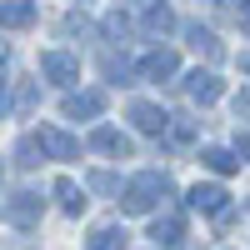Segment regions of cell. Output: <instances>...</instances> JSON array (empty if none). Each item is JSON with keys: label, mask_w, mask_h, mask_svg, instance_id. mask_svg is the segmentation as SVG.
<instances>
[{"label": "cell", "mask_w": 250, "mask_h": 250, "mask_svg": "<svg viewBox=\"0 0 250 250\" xmlns=\"http://www.w3.org/2000/svg\"><path fill=\"white\" fill-rule=\"evenodd\" d=\"M165 195H170V180H165L160 170H145V175H135L130 185H125V210L130 215H150Z\"/></svg>", "instance_id": "6da1fadb"}, {"label": "cell", "mask_w": 250, "mask_h": 250, "mask_svg": "<svg viewBox=\"0 0 250 250\" xmlns=\"http://www.w3.org/2000/svg\"><path fill=\"white\" fill-rule=\"evenodd\" d=\"M5 220L20 225V230L40 225V195H35V190H15V195L5 200Z\"/></svg>", "instance_id": "7a4b0ae2"}, {"label": "cell", "mask_w": 250, "mask_h": 250, "mask_svg": "<svg viewBox=\"0 0 250 250\" xmlns=\"http://www.w3.org/2000/svg\"><path fill=\"white\" fill-rule=\"evenodd\" d=\"M40 75L55 80V85H70V80H80V60L65 55V50H45L40 55Z\"/></svg>", "instance_id": "3957f363"}, {"label": "cell", "mask_w": 250, "mask_h": 250, "mask_svg": "<svg viewBox=\"0 0 250 250\" xmlns=\"http://www.w3.org/2000/svg\"><path fill=\"white\" fill-rule=\"evenodd\" d=\"M35 140H40V150H45L50 160H75L80 155V140H70L65 130H55V125H40Z\"/></svg>", "instance_id": "277c9868"}, {"label": "cell", "mask_w": 250, "mask_h": 250, "mask_svg": "<svg viewBox=\"0 0 250 250\" xmlns=\"http://www.w3.org/2000/svg\"><path fill=\"white\" fill-rule=\"evenodd\" d=\"M60 110H65L70 120H90V115H100V110H105V90H70Z\"/></svg>", "instance_id": "5b68a950"}, {"label": "cell", "mask_w": 250, "mask_h": 250, "mask_svg": "<svg viewBox=\"0 0 250 250\" xmlns=\"http://www.w3.org/2000/svg\"><path fill=\"white\" fill-rule=\"evenodd\" d=\"M130 120H135V130H145V135L170 130V115H165L160 105H150V100H135V105H130Z\"/></svg>", "instance_id": "8992f818"}, {"label": "cell", "mask_w": 250, "mask_h": 250, "mask_svg": "<svg viewBox=\"0 0 250 250\" xmlns=\"http://www.w3.org/2000/svg\"><path fill=\"white\" fill-rule=\"evenodd\" d=\"M185 90H190V100H200V105H210V100H220V80L210 75V70H190L185 75Z\"/></svg>", "instance_id": "52a82bcc"}, {"label": "cell", "mask_w": 250, "mask_h": 250, "mask_svg": "<svg viewBox=\"0 0 250 250\" xmlns=\"http://www.w3.org/2000/svg\"><path fill=\"white\" fill-rule=\"evenodd\" d=\"M175 70H180V60H175V50H150V55L140 60V75H145V80H170Z\"/></svg>", "instance_id": "ba28073f"}, {"label": "cell", "mask_w": 250, "mask_h": 250, "mask_svg": "<svg viewBox=\"0 0 250 250\" xmlns=\"http://www.w3.org/2000/svg\"><path fill=\"white\" fill-rule=\"evenodd\" d=\"M185 40H190V50H200L205 60H225V45L215 40V30H205V25H185Z\"/></svg>", "instance_id": "9c48e42d"}, {"label": "cell", "mask_w": 250, "mask_h": 250, "mask_svg": "<svg viewBox=\"0 0 250 250\" xmlns=\"http://www.w3.org/2000/svg\"><path fill=\"white\" fill-rule=\"evenodd\" d=\"M30 20H35V0H0V25L25 30Z\"/></svg>", "instance_id": "30bf717a"}, {"label": "cell", "mask_w": 250, "mask_h": 250, "mask_svg": "<svg viewBox=\"0 0 250 250\" xmlns=\"http://www.w3.org/2000/svg\"><path fill=\"white\" fill-rule=\"evenodd\" d=\"M190 210L220 215V210H225V190H220V185H195V190H190Z\"/></svg>", "instance_id": "8fae6325"}, {"label": "cell", "mask_w": 250, "mask_h": 250, "mask_svg": "<svg viewBox=\"0 0 250 250\" xmlns=\"http://www.w3.org/2000/svg\"><path fill=\"white\" fill-rule=\"evenodd\" d=\"M90 145H95V150H105V155H130V140H125L115 125H100V130L90 135Z\"/></svg>", "instance_id": "7c38bea8"}, {"label": "cell", "mask_w": 250, "mask_h": 250, "mask_svg": "<svg viewBox=\"0 0 250 250\" xmlns=\"http://www.w3.org/2000/svg\"><path fill=\"white\" fill-rule=\"evenodd\" d=\"M185 235V220L180 215H155V225H150V240L155 245H175Z\"/></svg>", "instance_id": "4fadbf2b"}, {"label": "cell", "mask_w": 250, "mask_h": 250, "mask_svg": "<svg viewBox=\"0 0 250 250\" xmlns=\"http://www.w3.org/2000/svg\"><path fill=\"white\" fill-rule=\"evenodd\" d=\"M55 195H60V205H65V215H80V210H85V190H80L70 175L55 180Z\"/></svg>", "instance_id": "5bb4252c"}, {"label": "cell", "mask_w": 250, "mask_h": 250, "mask_svg": "<svg viewBox=\"0 0 250 250\" xmlns=\"http://www.w3.org/2000/svg\"><path fill=\"white\" fill-rule=\"evenodd\" d=\"M125 240H130V235H125L120 225H100V230L90 235V245H85V250H125Z\"/></svg>", "instance_id": "9a60e30c"}, {"label": "cell", "mask_w": 250, "mask_h": 250, "mask_svg": "<svg viewBox=\"0 0 250 250\" xmlns=\"http://www.w3.org/2000/svg\"><path fill=\"white\" fill-rule=\"evenodd\" d=\"M40 160H45L40 140H35V135H20V145H15V165H20V170H35Z\"/></svg>", "instance_id": "2e32d148"}, {"label": "cell", "mask_w": 250, "mask_h": 250, "mask_svg": "<svg viewBox=\"0 0 250 250\" xmlns=\"http://www.w3.org/2000/svg\"><path fill=\"white\" fill-rule=\"evenodd\" d=\"M200 160L210 165L215 175H230V170H240V160H235V150H220V145H210V150H200Z\"/></svg>", "instance_id": "e0dca14e"}, {"label": "cell", "mask_w": 250, "mask_h": 250, "mask_svg": "<svg viewBox=\"0 0 250 250\" xmlns=\"http://www.w3.org/2000/svg\"><path fill=\"white\" fill-rule=\"evenodd\" d=\"M35 105H40V80H20V90H15V110L30 115Z\"/></svg>", "instance_id": "ac0fdd59"}, {"label": "cell", "mask_w": 250, "mask_h": 250, "mask_svg": "<svg viewBox=\"0 0 250 250\" xmlns=\"http://www.w3.org/2000/svg\"><path fill=\"white\" fill-rule=\"evenodd\" d=\"M100 70H105V80H115V85H130V65H125L120 55H100Z\"/></svg>", "instance_id": "d6986e66"}, {"label": "cell", "mask_w": 250, "mask_h": 250, "mask_svg": "<svg viewBox=\"0 0 250 250\" xmlns=\"http://www.w3.org/2000/svg\"><path fill=\"white\" fill-rule=\"evenodd\" d=\"M145 25H150L155 35H165V30H170V25H175V15H170V10H165V5H150V10H145Z\"/></svg>", "instance_id": "ffe728a7"}, {"label": "cell", "mask_w": 250, "mask_h": 250, "mask_svg": "<svg viewBox=\"0 0 250 250\" xmlns=\"http://www.w3.org/2000/svg\"><path fill=\"white\" fill-rule=\"evenodd\" d=\"M90 190H95V195H120V180H115L110 170H95V175H90Z\"/></svg>", "instance_id": "44dd1931"}, {"label": "cell", "mask_w": 250, "mask_h": 250, "mask_svg": "<svg viewBox=\"0 0 250 250\" xmlns=\"http://www.w3.org/2000/svg\"><path fill=\"white\" fill-rule=\"evenodd\" d=\"M105 35H115V40H125V35H130V20H125L120 10H110V15H105Z\"/></svg>", "instance_id": "7402d4cb"}, {"label": "cell", "mask_w": 250, "mask_h": 250, "mask_svg": "<svg viewBox=\"0 0 250 250\" xmlns=\"http://www.w3.org/2000/svg\"><path fill=\"white\" fill-rule=\"evenodd\" d=\"M195 140V120H180V125H170V145H190Z\"/></svg>", "instance_id": "603a6c76"}, {"label": "cell", "mask_w": 250, "mask_h": 250, "mask_svg": "<svg viewBox=\"0 0 250 250\" xmlns=\"http://www.w3.org/2000/svg\"><path fill=\"white\" fill-rule=\"evenodd\" d=\"M65 35H90V20L80 15V10H75V15H65Z\"/></svg>", "instance_id": "cb8c5ba5"}, {"label": "cell", "mask_w": 250, "mask_h": 250, "mask_svg": "<svg viewBox=\"0 0 250 250\" xmlns=\"http://www.w3.org/2000/svg\"><path fill=\"white\" fill-rule=\"evenodd\" d=\"M235 115H250V90H240V95H235Z\"/></svg>", "instance_id": "d4e9b609"}, {"label": "cell", "mask_w": 250, "mask_h": 250, "mask_svg": "<svg viewBox=\"0 0 250 250\" xmlns=\"http://www.w3.org/2000/svg\"><path fill=\"white\" fill-rule=\"evenodd\" d=\"M235 20H240V25L250 30V0H240V10H235Z\"/></svg>", "instance_id": "484cf974"}, {"label": "cell", "mask_w": 250, "mask_h": 250, "mask_svg": "<svg viewBox=\"0 0 250 250\" xmlns=\"http://www.w3.org/2000/svg\"><path fill=\"white\" fill-rule=\"evenodd\" d=\"M235 155H245V160H250V135H235Z\"/></svg>", "instance_id": "4316f807"}, {"label": "cell", "mask_w": 250, "mask_h": 250, "mask_svg": "<svg viewBox=\"0 0 250 250\" xmlns=\"http://www.w3.org/2000/svg\"><path fill=\"white\" fill-rule=\"evenodd\" d=\"M5 60H10V45H5V40H0V70H5Z\"/></svg>", "instance_id": "83f0119b"}, {"label": "cell", "mask_w": 250, "mask_h": 250, "mask_svg": "<svg viewBox=\"0 0 250 250\" xmlns=\"http://www.w3.org/2000/svg\"><path fill=\"white\" fill-rule=\"evenodd\" d=\"M5 110H10V95H5V90H0V115H5Z\"/></svg>", "instance_id": "f1b7e54d"}, {"label": "cell", "mask_w": 250, "mask_h": 250, "mask_svg": "<svg viewBox=\"0 0 250 250\" xmlns=\"http://www.w3.org/2000/svg\"><path fill=\"white\" fill-rule=\"evenodd\" d=\"M240 70H250V55H240Z\"/></svg>", "instance_id": "f546056e"}]
</instances>
